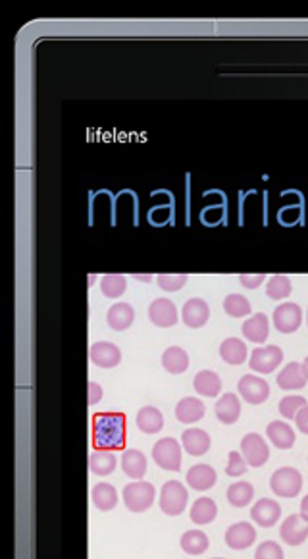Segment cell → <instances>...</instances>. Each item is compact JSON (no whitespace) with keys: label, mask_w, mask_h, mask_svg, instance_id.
I'll return each instance as SVG.
<instances>
[{"label":"cell","mask_w":308,"mask_h":559,"mask_svg":"<svg viewBox=\"0 0 308 559\" xmlns=\"http://www.w3.org/2000/svg\"><path fill=\"white\" fill-rule=\"evenodd\" d=\"M247 344L239 340V338H228V340L221 341L220 357L226 361L228 365H243V363L247 361Z\"/></svg>","instance_id":"4316f807"},{"label":"cell","mask_w":308,"mask_h":559,"mask_svg":"<svg viewBox=\"0 0 308 559\" xmlns=\"http://www.w3.org/2000/svg\"><path fill=\"white\" fill-rule=\"evenodd\" d=\"M153 459L164 471H180L181 444L175 438H160L153 447Z\"/></svg>","instance_id":"5b68a950"},{"label":"cell","mask_w":308,"mask_h":559,"mask_svg":"<svg viewBox=\"0 0 308 559\" xmlns=\"http://www.w3.org/2000/svg\"><path fill=\"white\" fill-rule=\"evenodd\" d=\"M91 499H93V506L99 511H112L118 506V492L112 484L108 482H99L94 484L93 492H91Z\"/></svg>","instance_id":"83f0119b"},{"label":"cell","mask_w":308,"mask_h":559,"mask_svg":"<svg viewBox=\"0 0 308 559\" xmlns=\"http://www.w3.org/2000/svg\"><path fill=\"white\" fill-rule=\"evenodd\" d=\"M228 501L229 506L233 507H247L251 501H253V498H255V488H253V484H248V482H235V484H231V486L228 488Z\"/></svg>","instance_id":"d6a6232c"},{"label":"cell","mask_w":308,"mask_h":559,"mask_svg":"<svg viewBox=\"0 0 308 559\" xmlns=\"http://www.w3.org/2000/svg\"><path fill=\"white\" fill-rule=\"evenodd\" d=\"M214 413L221 425H235L241 417V401L235 393H224L220 400L216 401Z\"/></svg>","instance_id":"ac0fdd59"},{"label":"cell","mask_w":308,"mask_h":559,"mask_svg":"<svg viewBox=\"0 0 308 559\" xmlns=\"http://www.w3.org/2000/svg\"><path fill=\"white\" fill-rule=\"evenodd\" d=\"M180 544L189 555H202L208 550V536L202 531H187L181 534Z\"/></svg>","instance_id":"1f68e13d"},{"label":"cell","mask_w":308,"mask_h":559,"mask_svg":"<svg viewBox=\"0 0 308 559\" xmlns=\"http://www.w3.org/2000/svg\"><path fill=\"white\" fill-rule=\"evenodd\" d=\"M212 559H226V558H212Z\"/></svg>","instance_id":"7dc6e473"},{"label":"cell","mask_w":308,"mask_h":559,"mask_svg":"<svg viewBox=\"0 0 308 559\" xmlns=\"http://www.w3.org/2000/svg\"><path fill=\"white\" fill-rule=\"evenodd\" d=\"M210 436H208L207 430L202 428H187L185 432L181 434V447L193 455V457H201L204 453H208L210 449Z\"/></svg>","instance_id":"2e32d148"},{"label":"cell","mask_w":308,"mask_h":559,"mask_svg":"<svg viewBox=\"0 0 308 559\" xmlns=\"http://www.w3.org/2000/svg\"><path fill=\"white\" fill-rule=\"evenodd\" d=\"M280 536L287 546H301L308 538V521L302 519L301 515H289L280 526Z\"/></svg>","instance_id":"8fae6325"},{"label":"cell","mask_w":308,"mask_h":559,"mask_svg":"<svg viewBox=\"0 0 308 559\" xmlns=\"http://www.w3.org/2000/svg\"><path fill=\"white\" fill-rule=\"evenodd\" d=\"M187 274H158L156 284L164 292H180L187 284Z\"/></svg>","instance_id":"74e56055"},{"label":"cell","mask_w":308,"mask_h":559,"mask_svg":"<svg viewBox=\"0 0 308 559\" xmlns=\"http://www.w3.org/2000/svg\"><path fill=\"white\" fill-rule=\"evenodd\" d=\"M164 426V415L156 407H141L137 413V428L145 434L160 432Z\"/></svg>","instance_id":"f1b7e54d"},{"label":"cell","mask_w":308,"mask_h":559,"mask_svg":"<svg viewBox=\"0 0 308 559\" xmlns=\"http://www.w3.org/2000/svg\"><path fill=\"white\" fill-rule=\"evenodd\" d=\"M307 405V400H304L302 395H285V398L280 401V413H282V417H285V419L295 420L299 411Z\"/></svg>","instance_id":"8d00e7d4"},{"label":"cell","mask_w":308,"mask_h":559,"mask_svg":"<svg viewBox=\"0 0 308 559\" xmlns=\"http://www.w3.org/2000/svg\"><path fill=\"white\" fill-rule=\"evenodd\" d=\"M189 501V492L185 484H181L180 480H167L166 484L160 490V504L162 513H166L170 517H177L185 511Z\"/></svg>","instance_id":"7a4b0ae2"},{"label":"cell","mask_w":308,"mask_h":559,"mask_svg":"<svg viewBox=\"0 0 308 559\" xmlns=\"http://www.w3.org/2000/svg\"><path fill=\"white\" fill-rule=\"evenodd\" d=\"M266 436L277 449H289V447L295 446V430L282 420L270 422L268 428H266Z\"/></svg>","instance_id":"cb8c5ba5"},{"label":"cell","mask_w":308,"mask_h":559,"mask_svg":"<svg viewBox=\"0 0 308 559\" xmlns=\"http://www.w3.org/2000/svg\"><path fill=\"white\" fill-rule=\"evenodd\" d=\"M162 366L170 374H183L189 368V355L183 347L172 346L162 353Z\"/></svg>","instance_id":"484cf974"},{"label":"cell","mask_w":308,"mask_h":559,"mask_svg":"<svg viewBox=\"0 0 308 559\" xmlns=\"http://www.w3.org/2000/svg\"><path fill=\"white\" fill-rule=\"evenodd\" d=\"M295 425L302 434H308V405L299 411V415L295 417Z\"/></svg>","instance_id":"7bdbcfd3"},{"label":"cell","mask_w":308,"mask_h":559,"mask_svg":"<svg viewBox=\"0 0 308 559\" xmlns=\"http://www.w3.org/2000/svg\"><path fill=\"white\" fill-rule=\"evenodd\" d=\"M89 357L99 368H114L121 363L120 347L112 341H97L89 349Z\"/></svg>","instance_id":"4fadbf2b"},{"label":"cell","mask_w":308,"mask_h":559,"mask_svg":"<svg viewBox=\"0 0 308 559\" xmlns=\"http://www.w3.org/2000/svg\"><path fill=\"white\" fill-rule=\"evenodd\" d=\"M154 498H156V490L150 482L145 480H133L123 488V504L131 513H145L150 509Z\"/></svg>","instance_id":"3957f363"},{"label":"cell","mask_w":308,"mask_h":559,"mask_svg":"<svg viewBox=\"0 0 308 559\" xmlns=\"http://www.w3.org/2000/svg\"><path fill=\"white\" fill-rule=\"evenodd\" d=\"M302 371H304V376H307V380H308V357L302 361Z\"/></svg>","instance_id":"f6af8a7d"},{"label":"cell","mask_w":308,"mask_h":559,"mask_svg":"<svg viewBox=\"0 0 308 559\" xmlns=\"http://www.w3.org/2000/svg\"><path fill=\"white\" fill-rule=\"evenodd\" d=\"M135 278L143 280V282H150V276H139V274H135Z\"/></svg>","instance_id":"bcb514c9"},{"label":"cell","mask_w":308,"mask_h":559,"mask_svg":"<svg viewBox=\"0 0 308 559\" xmlns=\"http://www.w3.org/2000/svg\"><path fill=\"white\" fill-rule=\"evenodd\" d=\"M121 471L133 480H143L147 474V457L139 449H126L121 455Z\"/></svg>","instance_id":"603a6c76"},{"label":"cell","mask_w":308,"mask_h":559,"mask_svg":"<svg viewBox=\"0 0 308 559\" xmlns=\"http://www.w3.org/2000/svg\"><path fill=\"white\" fill-rule=\"evenodd\" d=\"M148 320L158 328L174 326L177 322V307H175L174 301L158 297L148 305Z\"/></svg>","instance_id":"30bf717a"},{"label":"cell","mask_w":308,"mask_h":559,"mask_svg":"<svg viewBox=\"0 0 308 559\" xmlns=\"http://www.w3.org/2000/svg\"><path fill=\"white\" fill-rule=\"evenodd\" d=\"M264 280H266V276H264V274H241V276H239L241 286L247 287V289H256V287L260 286Z\"/></svg>","instance_id":"60d3db41"},{"label":"cell","mask_w":308,"mask_h":559,"mask_svg":"<svg viewBox=\"0 0 308 559\" xmlns=\"http://www.w3.org/2000/svg\"><path fill=\"white\" fill-rule=\"evenodd\" d=\"M255 559H283V550L274 540H266L256 548Z\"/></svg>","instance_id":"f35d334b"},{"label":"cell","mask_w":308,"mask_h":559,"mask_svg":"<svg viewBox=\"0 0 308 559\" xmlns=\"http://www.w3.org/2000/svg\"><path fill=\"white\" fill-rule=\"evenodd\" d=\"M283 363V351L277 346H266L256 347L255 351L251 353L248 366L260 374H272L277 366Z\"/></svg>","instance_id":"8992f818"},{"label":"cell","mask_w":308,"mask_h":559,"mask_svg":"<svg viewBox=\"0 0 308 559\" xmlns=\"http://www.w3.org/2000/svg\"><path fill=\"white\" fill-rule=\"evenodd\" d=\"M256 540V531L255 526L251 525V523H245V521H241V523H235V525H231L226 531V544H228V548H231V550H247V548H251L253 544H255Z\"/></svg>","instance_id":"5bb4252c"},{"label":"cell","mask_w":308,"mask_h":559,"mask_svg":"<svg viewBox=\"0 0 308 559\" xmlns=\"http://www.w3.org/2000/svg\"><path fill=\"white\" fill-rule=\"evenodd\" d=\"M128 419L123 413H99L93 417V447L101 452H120L126 447Z\"/></svg>","instance_id":"6da1fadb"},{"label":"cell","mask_w":308,"mask_h":559,"mask_svg":"<svg viewBox=\"0 0 308 559\" xmlns=\"http://www.w3.org/2000/svg\"><path fill=\"white\" fill-rule=\"evenodd\" d=\"M181 319L189 328L204 326L210 319V307L201 297H193V299L185 301V305L181 309Z\"/></svg>","instance_id":"9a60e30c"},{"label":"cell","mask_w":308,"mask_h":559,"mask_svg":"<svg viewBox=\"0 0 308 559\" xmlns=\"http://www.w3.org/2000/svg\"><path fill=\"white\" fill-rule=\"evenodd\" d=\"M307 322H308V313H307Z\"/></svg>","instance_id":"c3c4849f"},{"label":"cell","mask_w":308,"mask_h":559,"mask_svg":"<svg viewBox=\"0 0 308 559\" xmlns=\"http://www.w3.org/2000/svg\"><path fill=\"white\" fill-rule=\"evenodd\" d=\"M247 461L241 455V452H231L228 457V467H226V474L228 477H241L247 473Z\"/></svg>","instance_id":"ab89813d"},{"label":"cell","mask_w":308,"mask_h":559,"mask_svg":"<svg viewBox=\"0 0 308 559\" xmlns=\"http://www.w3.org/2000/svg\"><path fill=\"white\" fill-rule=\"evenodd\" d=\"M218 515V506L212 498H199L191 506V521L194 525H210Z\"/></svg>","instance_id":"f546056e"},{"label":"cell","mask_w":308,"mask_h":559,"mask_svg":"<svg viewBox=\"0 0 308 559\" xmlns=\"http://www.w3.org/2000/svg\"><path fill=\"white\" fill-rule=\"evenodd\" d=\"M277 386L285 390V392H295V390H302L307 386V376L302 371V363H289L283 366V371L275 376Z\"/></svg>","instance_id":"e0dca14e"},{"label":"cell","mask_w":308,"mask_h":559,"mask_svg":"<svg viewBox=\"0 0 308 559\" xmlns=\"http://www.w3.org/2000/svg\"><path fill=\"white\" fill-rule=\"evenodd\" d=\"M224 311L233 319H243V316L251 314V301L241 293H229L224 299Z\"/></svg>","instance_id":"e575fe53"},{"label":"cell","mask_w":308,"mask_h":559,"mask_svg":"<svg viewBox=\"0 0 308 559\" xmlns=\"http://www.w3.org/2000/svg\"><path fill=\"white\" fill-rule=\"evenodd\" d=\"M241 455L248 467H262L270 457V447L260 434H245L241 440Z\"/></svg>","instance_id":"52a82bcc"},{"label":"cell","mask_w":308,"mask_h":559,"mask_svg":"<svg viewBox=\"0 0 308 559\" xmlns=\"http://www.w3.org/2000/svg\"><path fill=\"white\" fill-rule=\"evenodd\" d=\"M299 515H301L304 521H308V494L301 499V513H299Z\"/></svg>","instance_id":"ee69618b"},{"label":"cell","mask_w":308,"mask_h":559,"mask_svg":"<svg viewBox=\"0 0 308 559\" xmlns=\"http://www.w3.org/2000/svg\"><path fill=\"white\" fill-rule=\"evenodd\" d=\"M102 400V386L97 382H89V405H97Z\"/></svg>","instance_id":"b9f144b4"},{"label":"cell","mask_w":308,"mask_h":559,"mask_svg":"<svg viewBox=\"0 0 308 559\" xmlns=\"http://www.w3.org/2000/svg\"><path fill=\"white\" fill-rule=\"evenodd\" d=\"M101 289L108 299H118L128 289V280L121 274H106L101 280Z\"/></svg>","instance_id":"836d02e7"},{"label":"cell","mask_w":308,"mask_h":559,"mask_svg":"<svg viewBox=\"0 0 308 559\" xmlns=\"http://www.w3.org/2000/svg\"><path fill=\"white\" fill-rule=\"evenodd\" d=\"M291 289H293L291 280H289L287 276H283V274H275V276H272V278L268 280V284H266V295L274 301L287 299L289 295H291Z\"/></svg>","instance_id":"d590c367"},{"label":"cell","mask_w":308,"mask_h":559,"mask_svg":"<svg viewBox=\"0 0 308 559\" xmlns=\"http://www.w3.org/2000/svg\"><path fill=\"white\" fill-rule=\"evenodd\" d=\"M193 388L194 392L201 393L204 398H216L221 392V378L214 371H201L194 374Z\"/></svg>","instance_id":"d4e9b609"},{"label":"cell","mask_w":308,"mask_h":559,"mask_svg":"<svg viewBox=\"0 0 308 559\" xmlns=\"http://www.w3.org/2000/svg\"><path fill=\"white\" fill-rule=\"evenodd\" d=\"M272 319H274V326L277 328V332L293 334L301 328L302 309L297 303H282L275 307Z\"/></svg>","instance_id":"9c48e42d"},{"label":"cell","mask_w":308,"mask_h":559,"mask_svg":"<svg viewBox=\"0 0 308 559\" xmlns=\"http://www.w3.org/2000/svg\"><path fill=\"white\" fill-rule=\"evenodd\" d=\"M270 488L277 498H295L302 490V474L293 467L277 469L270 479Z\"/></svg>","instance_id":"277c9868"},{"label":"cell","mask_w":308,"mask_h":559,"mask_svg":"<svg viewBox=\"0 0 308 559\" xmlns=\"http://www.w3.org/2000/svg\"><path fill=\"white\" fill-rule=\"evenodd\" d=\"M207 413V405L197 398H183L175 407V419L183 422V425H193L204 417Z\"/></svg>","instance_id":"7402d4cb"},{"label":"cell","mask_w":308,"mask_h":559,"mask_svg":"<svg viewBox=\"0 0 308 559\" xmlns=\"http://www.w3.org/2000/svg\"><path fill=\"white\" fill-rule=\"evenodd\" d=\"M135 320V309L129 303H116L108 309L106 322L108 326L114 332H123L128 330Z\"/></svg>","instance_id":"44dd1931"},{"label":"cell","mask_w":308,"mask_h":559,"mask_svg":"<svg viewBox=\"0 0 308 559\" xmlns=\"http://www.w3.org/2000/svg\"><path fill=\"white\" fill-rule=\"evenodd\" d=\"M251 519L262 528H270L282 519V507L275 499L262 498L251 509Z\"/></svg>","instance_id":"7c38bea8"},{"label":"cell","mask_w":308,"mask_h":559,"mask_svg":"<svg viewBox=\"0 0 308 559\" xmlns=\"http://www.w3.org/2000/svg\"><path fill=\"white\" fill-rule=\"evenodd\" d=\"M116 455L112 452H101L97 449L89 457V471L97 477H108L116 471Z\"/></svg>","instance_id":"4dcf8cb0"},{"label":"cell","mask_w":308,"mask_h":559,"mask_svg":"<svg viewBox=\"0 0 308 559\" xmlns=\"http://www.w3.org/2000/svg\"><path fill=\"white\" fill-rule=\"evenodd\" d=\"M243 336L253 344H264L270 336V320L266 314H253L248 316L241 326Z\"/></svg>","instance_id":"d6986e66"},{"label":"cell","mask_w":308,"mask_h":559,"mask_svg":"<svg viewBox=\"0 0 308 559\" xmlns=\"http://www.w3.org/2000/svg\"><path fill=\"white\" fill-rule=\"evenodd\" d=\"M237 392L243 400L251 403V405H260L268 400L270 386L268 382L260 376H253V374H245L237 384Z\"/></svg>","instance_id":"ba28073f"},{"label":"cell","mask_w":308,"mask_h":559,"mask_svg":"<svg viewBox=\"0 0 308 559\" xmlns=\"http://www.w3.org/2000/svg\"><path fill=\"white\" fill-rule=\"evenodd\" d=\"M216 480V471L207 463H199V465H193L187 471V484L197 492H207L210 488L214 486Z\"/></svg>","instance_id":"ffe728a7"}]
</instances>
